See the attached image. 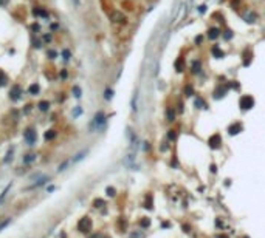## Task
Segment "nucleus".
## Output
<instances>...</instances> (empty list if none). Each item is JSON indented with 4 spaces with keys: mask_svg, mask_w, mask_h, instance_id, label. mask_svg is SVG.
<instances>
[{
    "mask_svg": "<svg viewBox=\"0 0 265 238\" xmlns=\"http://www.w3.org/2000/svg\"><path fill=\"white\" fill-rule=\"evenodd\" d=\"M239 105H240L242 110H250V108H253V105H254L253 96H250V94H245V96H242L240 101H239Z\"/></svg>",
    "mask_w": 265,
    "mask_h": 238,
    "instance_id": "1",
    "label": "nucleus"
},
{
    "mask_svg": "<svg viewBox=\"0 0 265 238\" xmlns=\"http://www.w3.org/2000/svg\"><path fill=\"white\" fill-rule=\"evenodd\" d=\"M23 139L26 141V144H28V145H34V144H36V139H37V133H36V130H34V128L25 130Z\"/></svg>",
    "mask_w": 265,
    "mask_h": 238,
    "instance_id": "2",
    "label": "nucleus"
},
{
    "mask_svg": "<svg viewBox=\"0 0 265 238\" xmlns=\"http://www.w3.org/2000/svg\"><path fill=\"white\" fill-rule=\"evenodd\" d=\"M78 230L79 232H90L92 230V219L88 217L82 218L81 221L78 223Z\"/></svg>",
    "mask_w": 265,
    "mask_h": 238,
    "instance_id": "3",
    "label": "nucleus"
},
{
    "mask_svg": "<svg viewBox=\"0 0 265 238\" xmlns=\"http://www.w3.org/2000/svg\"><path fill=\"white\" fill-rule=\"evenodd\" d=\"M104 122H106V116H104V113L102 111H99L96 116H95V121H93V125H95L96 128H101L102 125H104Z\"/></svg>",
    "mask_w": 265,
    "mask_h": 238,
    "instance_id": "4",
    "label": "nucleus"
},
{
    "mask_svg": "<svg viewBox=\"0 0 265 238\" xmlns=\"http://www.w3.org/2000/svg\"><path fill=\"white\" fill-rule=\"evenodd\" d=\"M20 94H22V88L19 87V85H14V87L11 88V91H10V97L12 101H19Z\"/></svg>",
    "mask_w": 265,
    "mask_h": 238,
    "instance_id": "5",
    "label": "nucleus"
},
{
    "mask_svg": "<svg viewBox=\"0 0 265 238\" xmlns=\"http://www.w3.org/2000/svg\"><path fill=\"white\" fill-rule=\"evenodd\" d=\"M220 144H222V139H220V134H214L209 139V147L211 149H219Z\"/></svg>",
    "mask_w": 265,
    "mask_h": 238,
    "instance_id": "6",
    "label": "nucleus"
},
{
    "mask_svg": "<svg viewBox=\"0 0 265 238\" xmlns=\"http://www.w3.org/2000/svg\"><path fill=\"white\" fill-rule=\"evenodd\" d=\"M211 53H213V56H214V57H217V59H222V57L225 56V53H223L222 50H220V47H219V45H214V47H213V50H211Z\"/></svg>",
    "mask_w": 265,
    "mask_h": 238,
    "instance_id": "7",
    "label": "nucleus"
},
{
    "mask_svg": "<svg viewBox=\"0 0 265 238\" xmlns=\"http://www.w3.org/2000/svg\"><path fill=\"white\" fill-rule=\"evenodd\" d=\"M228 132H230V134H237L239 132H242V125H240L239 122L233 124V125H230V127H228Z\"/></svg>",
    "mask_w": 265,
    "mask_h": 238,
    "instance_id": "8",
    "label": "nucleus"
},
{
    "mask_svg": "<svg viewBox=\"0 0 265 238\" xmlns=\"http://www.w3.org/2000/svg\"><path fill=\"white\" fill-rule=\"evenodd\" d=\"M219 36H220V29H219V28H209V31H208V37H209L211 40L217 39Z\"/></svg>",
    "mask_w": 265,
    "mask_h": 238,
    "instance_id": "9",
    "label": "nucleus"
},
{
    "mask_svg": "<svg viewBox=\"0 0 265 238\" xmlns=\"http://www.w3.org/2000/svg\"><path fill=\"white\" fill-rule=\"evenodd\" d=\"M36 158H37V156H36L34 153H28V155H26L25 158H23V163H25V164H31V163H34V161H36Z\"/></svg>",
    "mask_w": 265,
    "mask_h": 238,
    "instance_id": "10",
    "label": "nucleus"
},
{
    "mask_svg": "<svg viewBox=\"0 0 265 238\" xmlns=\"http://www.w3.org/2000/svg\"><path fill=\"white\" fill-rule=\"evenodd\" d=\"M175 68H177V71H183V70H185V60H183V57L177 59V62H175Z\"/></svg>",
    "mask_w": 265,
    "mask_h": 238,
    "instance_id": "11",
    "label": "nucleus"
},
{
    "mask_svg": "<svg viewBox=\"0 0 265 238\" xmlns=\"http://www.w3.org/2000/svg\"><path fill=\"white\" fill-rule=\"evenodd\" d=\"M47 181H50V176H42V178H39L37 182H34L31 187H39V186H42V184H45Z\"/></svg>",
    "mask_w": 265,
    "mask_h": 238,
    "instance_id": "12",
    "label": "nucleus"
},
{
    "mask_svg": "<svg viewBox=\"0 0 265 238\" xmlns=\"http://www.w3.org/2000/svg\"><path fill=\"white\" fill-rule=\"evenodd\" d=\"M37 107H39V110H40V111H47L48 108H50V102H47V101H40Z\"/></svg>",
    "mask_w": 265,
    "mask_h": 238,
    "instance_id": "13",
    "label": "nucleus"
},
{
    "mask_svg": "<svg viewBox=\"0 0 265 238\" xmlns=\"http://www.w3.org/2000/svg\"><path fill=\"white\" fill-rule=\"evenodd\" d=\"M11 187H12V184H10V186H6V189H5V190H3V192H2V193H0V203H2V201H3V200H5V198H6L8 192H10V190H11Z\"/></svg>",
    "mask_w": 265,
    "mask_h": 238,
    "instance_id": "14",
    "label": "nucleus"
},
{
    "mask_svg": "<svg viewBox=\"0 0 265 238\" xmlns=\"http://www.w3.org/2000/svg\"><path fill=\"white\" fill-rule=\"evenodd\" d=\"M39 90H40L39 85H37V84H33V85H31V87L28 88V91H30V94H33V96H34V94L39 93Z\"/></svg>",
    "mask_w": 265,
    "mask_h": 238,
    "instance_id": "15",
    "label": "nucleus"
},
{
    "mask_svg": "<svg viewBox=\"0 0 265 238\" xmlns=\"http://www.w3.org/2000/svg\"><path fill=\"white\" fill-rule=\"evenodd\" d=\"M6 82H8V78H6V74L3 73L2 70H0V87H3V85H6Z\"/></svg>",
    "mask_w": 265,
    "mask_h": 238,
    "instance_id": "16",
    "label": "nucleus"
},
{
    "mask_svg": "<svg viewBox=\"0 0 265 238\" xmlns=\"http://www.w3.org/2000/svg\"><path fill=\"white\" fill-rule=\"evenodd\" d=\"M55 136H56V132H55V130H50V132L45 133V139H55Z\"/></svg>",
    "mask_w": 265,
    "mask_h": 238,
    "instance_id": "17",
    "label": "nucleus"
},
{
    "mask_svg": "<svg viewBox=\"0 0 265 238\" xmlns=\"http://www.w3.org/2000/svg\"><path fill=\"white\" fill-rule=\"evenodd\" d=\"M245 19H246V22H248V23H253V22H256V14H251V12H250V14L246 16Z\"/></svg>",
    "mask_w": 265,
    "mask_h": 238,
    "instance_id": "18",
    "label": "nucleus"
},
{
    "mask_svg": "<svg viewBox=\"0 0 265 238\" xmlns=\"http://www.w3.org/2000/svg\"><path fill=\"white\" fill-rule=\"evenodd\" d=\"M34 14H37V16H42V17H48V12H45V11H42V10H34Z\"/></svg>",
    "mask_w": 265,
    "mask_h": 238,
    "instance_id": "19",
    "label": "nucleus"
},
{
    "mask_svg": "<svg viewBox=\"0 0 265 238\" xmlns=\"http://www.w3.org/2000/svg\"><path fill=\"white\" fill-rule=\"evenodd\" d=\"M10 159H12V150H10V152H8V153H6V158L3 159V161H5V163L8 164V163H10Z\"/></svg>",
    "mask_w": 265,
    "mask_h": 238,
    "instance_id": "20",
    "label": "nucleus"
},
{
    "mask_svg": "<svg viewBox=\"0 0 265 238\" xmlns=\"http://www.w3.org/2000/svg\"><path fill=\"white\" fill-rule=\"evenodd\" d=\"M192 71H194V73H199L200 71V62H194V70Z\"/></svg>",
    "mask_w": 265,
    "mask_h": 238,
    "instance_id": "21",
    "label": "nucleus"
},
{
    "mask_svg": "<svg viewBox=\"0 0 265 238\" xmlns=\"http://www.w3.org/2000/svg\"><path fill=\"white\" fill-rule=\"evenodd\" d=\"M168 121H174V111L172 110H168Z\"/></svg>",
    "mask_w": 265,
    "mask_h": 238,
    "instance_id": "22",
    "label": "nucleus"
},
{
    "mask_svg": "<svg viewBox=\"0 0 265 238\" xmlns=\"http://www.w3.org/2000/svg\"><path fill=\"white\" fill-rule=\"evenodd\" d=\"M231 37H233V33H231L230 29H226V31H225V39L228 40V39H231Z\"/></svg>",
    "mask_w": 265,
    "mask_h": 238,
    "instance_id": "23",
    "label": "nucleus"
},
{
    "mask_svg": "<svg viewBox=\"0 0 265 238\" xmlns=\"http://www.w3.org/2000/svg\"><path fill=\"white\" fill-rule=\"evenodd\" d=\"M112 94H113V91H112V90H107L106 91V99H112Z\"/></svg>",
    "mask_w": 265,
    "mask_h": 238,
    "instance_id": "24",
    "label": "nucleus"
},
{
    "mask_svg": "<svg viewBox=\"0 0 265 238\" xmlns=\"http://www.w3.org/2000/svg\"><path fill=\"white\" fill-rule=\"evenodd\" d=\"M185 91H186V96H191V94H192V87H189V85H188Z\"/></svg>",
    "mask_w": 265,
    "mask_h": 238,
    "instance_id": "25",
    "label": "nucleus"
},
{
    "mask_svg": "<svg viewBox=\"0 0 265 238\" xmlns=\"http://www.w3.org/2000/svg\"><path fill=\"white\" fill-rule=\"evenodd\" d=\"M64 59H65V60L70 59V51H68V50H64Z\"/></svg>",
    "mask_w": 265,
    "mask_h": 238,
    "instance_id": "26",
    "label": "nucleus"
},
{
    "mask_svg": "<svg viewBox=\"0 0 265 238\" xmlns=\"http://www.w3.org/2000/svg\"><path fill=\"white\" fill-rule=\"evenodd\" d=\"M75 96L76 97H81V90H79V87H75Z\"/></svg>",
    "mask_w": 265,
    "mask_h": 238,
    "instance_id": "27",
    "label": "nucleus"
},
{
    "mask_svg": "<svg viewBox=\"0 0 265 238\" xmlns=\"http://www.w3.org/2000/svg\"><path fill=\"white\" fill-rule=\"evenodd\" d=\"M107 193H109L110 196H113L115 195V190H113V189H107Z\"/></svg>",
    "mask_w": 265,
    "mask_h": 238,
    "instance_id": "28",
    "label": "nucleus"
},
{
    "mask_svg": "<svg viewBox=\"0 0 265 238\" xmlns=\"http://www.w3.org/2000/svg\"><path fill=\"white\" fill-rule=\"evenodd\" d=\"M199 11H200V12H205V11H206V6H205V5H200V6H199Z\"/></svg>",
    "mask_w": 265,
    "mask_h": 238,
    "instance_id": "29",
    "label": "nucleus"
},
{
    "mask_svg": "<svg viewBox=\"0 0 265 238\" xmlns=\"http://www.w3.org/2000/svg\"><path fill=\"white\" fill-rule=\"evenodd\" d=\"M202 39H203V37H202V36H199V37L195 39V43H200V42H202Z\"/></svg>",
    "mask_w": 265,
    "mask_h": 238,
    "instance_id": "30",
    "label": "nucleus"
},
{
    "mask_svg": "<svg viewBox=\"0 0 265 238\" xmlns=\"http://www.w3.org/2000/svg\"><path fill=\"white\" fill-rule=\"evenodd\" d=\"M174 138H175V133L170 132V133H169V139H174Z\"/></svg>",
    "mask_w": 265,
    "mask_h": 238,
    "instance_id": "31",
    "label": "nucleus"
},
{
    "mask_svg": "<svg viewBox=\"0 0 265 238\" xmlns=\"http://www.w3.org/2000/svg\"><path fill=\"white\" fill-rule=\"evenodd\" d=\"M0 3H2V0H0Z\"/></svg>",
    "mask_w": 265,
    "mask_h": 238,
    "instance_id": "32",
    "label": "nucleus"
}]
</instances>
